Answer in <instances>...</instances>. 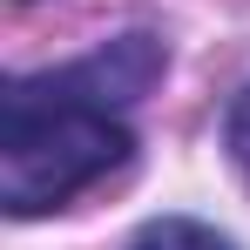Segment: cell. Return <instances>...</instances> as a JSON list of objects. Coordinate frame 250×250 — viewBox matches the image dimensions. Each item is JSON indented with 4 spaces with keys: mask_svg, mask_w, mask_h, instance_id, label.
I'll return each instance as SVG.
<instances>
[{
    "mask_svg": "<svg viewBox=\"0 0 250 250\" xmlns=\"http://www.w3.org/2000/svg\"><path fill=\"white\" fill-rule=\"evenodd\" d=\"M135 135L122 108L95 102L75 68L54 75H14L0 95V203L7 216L61 209L75 189L102 183L128 163Z\"/></svg>",
    "mask_w": 250,
    "mask_h": 250,
    "instance_id": "cell-1",
    "label": "cell"
},
{
    "mask_svg": "<svg viewBox=\"0 0 250 250\" xmlns=\"http://www.w3.org/2000/svg\"><path fill=\"white\" fill-rule=\"evenodd\" d=\"M75 68V82L95 95V102H108V108H128V102H142L156 75H163V41L156 34H122V41L95 47L88 61H68Z\"/></svg>",
    "mask_w": 250,
    "mask_h": 250,
    "instance_id": "cell-2",
    "label": "cell"
},
{
    "mask_svg": "<svg viewBox=\"0 0 250 250\" xmlns=\"http://www.w3.org/2000/svg\"><path fill=\"white\" fill-rule=\"evenodd\" d=\"M128 250H237L230 237H216L209 223H196V216H156L149 230H135V244Z\"/></svg>",
    "mask_w": 250,
    "mask_h": 250,
    "instance_id": "cell-3",
    "label": "cell"
},
{
    "mask_svg": "<svg viewBox=\"0 0 250 250\" xmlns=\"http://www.w3.org/2000/svg\"><path fill=\"white\" fill-rule=\"evenodd\" d=\"M223 149H230V163L244 169V183H250V88L230 102V115H223Z\"/></svg>",
    "mask_w": 250,
    "mask_h": 250,
    "instance_id": "cell-4",
    "label": "cell"
}]
</instances>
